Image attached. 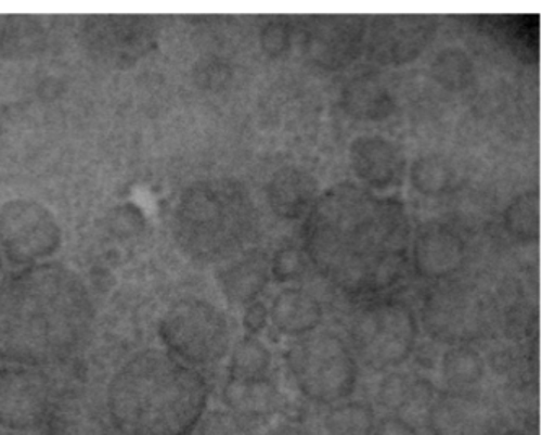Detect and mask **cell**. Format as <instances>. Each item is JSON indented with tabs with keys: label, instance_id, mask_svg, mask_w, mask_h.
<instances>
[{
	"label": "cell",
	"instance_id": "cell-34",
	"mask_svg": "<svg viewBox=\"0 0 555 435\" xmlns=\"http://www.w3.org/2000/svg\"><path fill=\"white\" fill-rule=\"evenodd\" d=\"M0 435H28V434H21V432L0 431Z\"/></svg>",
	"mask_w": 555,
	"mask_h": 435
},
{
	"label": "cell",
	"instance_id": "cell-1",
	"mask_svg": "<svg viewBox=\"0 0 555 435\" xmlns=\"http://www.w3.org/2000/svg\"><path fill=\"white\" fill-rule=\"evenodd\" d=\"M305 240L311 259L346 291H378L404 263L408 226L399 204L339 184L311 207Z\"/></svg>",
	"mask_w": 555,
	"mask_h": 435
},
{
	"label": "cell",
	"instance_id": "cell-2",
	"mask_svg": "<svg viewBox=\"0 0 555 435\" xmlns=\"http://www.w3.org/2000/svg\"><path fill=\"white\" fill-rule=\"evenodd\" d=\"M95 307L86 282L60 263L27 266L0 281V360L61 367L89 343Z\"/></svg>",
	"mask_w": 555,
	"mask_h": 435
},
{
	"label": "cell",
	"instance_id": "cell-29",
	"mask_svg": "<svg viewBox=\"0 0 555 435\" xmlns=\"http://www.w3.org/2000/svg\"><path fill=\"white\" fill-rule=\"evenodd\" d=\"M301 268H304V258L294 248H287L279 253L275 256L274 263H272V272H274L279 281H288V279L297 278Z\"/></svg>",
	"mask_w": 555,
	"mask_h": 435
},
{
	"label": "cell",
	"instance_id": "cell-6",
	"mask_svg": "<svg viewBox=\"0 0 555 435\" xmlns=\"http://www.w3.org/2000/svg\"><path fill=\"white\" fill-rule=\"evenodd\" d=\"M158 337L168 354L193 369L216 366L232 347L225 314L201 298L171 305L158 323Z\"/></svg>",
	"mask_w": 555,
	"mask_h": 435
},
{
	"label": "cell",
	"instance_id": "cell-30",
	"mask_svg": "<svg viewBox=\"0 0 555 435\" xmlns=\"http://www.w3.org/2000/svg\"><path fill=\"white\" fill-rule=\"evenodd\" d=\"M373 435H417L411 421L399 414H388L375 424Z\"/></svg>",
	"mask_w": 555,
	"mask_h": 435
},
{
	"label": "cell",
	"instance_id": "cell-22",
	"mask_svg": "<svg viewBox=\"0 0 555 435\" xmlns=\"http://www.w3.org/2000/svg\"><path fill=\"white\" fill-rule=\"evenodd\" d=\"M486 375V363L476 349L453 346L441 359V376L448 389H476Z\"/></svg>",
	"mask_w": 555,
	"mask_h": 435
},
{
	"label": "cell",
	"instance_id": "cell-19",
	"mask_svg": "<svg viewBox=\"0 0 555 435\" xmlns=\"http://www.w3.org/2000/svg\"><path fill=\"white\" fill-rule=\"evenodd\" d=\"M317 184L297 168L281 170L268 187V200L274 213L282 217H298L310 207Z\"/></svg>",
	"mask_w": 555,
	"mask_h": 435
},
{
	"label": "cell",
	"instance_id": "cell-36",
	"mask_svg": "<svg viewBox=\"0 0 555 435\" xmlns=\"http://www.w3.org/2000/svg\"><path fill=\"white\" fill-rule=\"evenodd\" d=\"M0 272H2V252H0Z\"/></svg>",
	"mask_w": 555,
	"mask_h": 435
},
{
	"label": "cell",
	"instance_id": "cell-33",
	"mask_svg": "<svg viewBox=\"0 0 555 435\" xmlns=\"http://www.w3.org/2000/svg\"><path fill=\"white\" fill-rule=\"evenodd\" d=\"M261 435H305L304 431L297 425L288 424V422H282V424L274 425V427L268 428L262 432Z\"/></svg>",
	"mask_w": 555,
	"mask_h": 435
},
{
	"label": "cell",
	"instance_id": "cell-26",
	"mask_svg": "<svg viewBox=\"0 0 555 435\" xmlns=\"http://www.w3.org/2000/svg\"><path fill=\"white\" fill-rule=\"evenodd\" d=\"M411 181L421 193H441L450 184L451 170L438 157H424L411 168Z\"/></svg>",
	"mask_w": 555,
	"mask_h": 435
},
{
	"label": "cell",
	"instance_id": "cell-13",
	"mask_svg": "<svg viewBox=\"0 0 555 435\" xmlns=\"http://www.w3.org/2000/svg\"><path fill=\"white\" fill-rule=\"evenodd\" d=\"M222 401L243 421L269 419L281 408V392L271 376L262 379H227Z\"/></svg>",
	"mask_w": 555,
	"mask_h": 435
},
{
	"label": "cell",
	"instance_id": "cell-32",
	"mask_svg": "<svg viewBox=\"0 0 555 435\" xmlns=\"http://www.w3.org/2000/svg\"><path fill=\"white\" fill-rule=\"evenodd\" d=\"M287 43V35L282 30L281 25H271V27L266 28L262 44H264L268 53H281V51H284V47Z\"/></svg>",
	"mask_w": 555,
	"mask_h": 435
},
{
	"label": "cell",
	"instance_id": "cell-31",
	"mask_svg": "<svg viewBox=\"0 0 555 435\" xmlns=\"http://www.w3.org/2000/svg\"><path fill=\"white\" fill-rule=\"evenodd\" d=\"M269 323V311L264 305L259 302H253L246 307L245 315H243V327L248 331L249 336L261 333Z\"/></svg>",
	"mask_w": 555,
	"mask_h": 435
},
{
	"label": "cell",
	"instance_id": "cell-5",
	"mask_svg": "<svg viewBox=\"0 0 555 435\" xmlns=\"http://www.w3.org/2000/svg\"><path fill=\"white\" fill-rule=\"evenodd\" d=\"M285 363L300 395L321 406H334L353 395L359 362L349 344L333 331L298 337L285 350Z\"/></svg>",
	"mask_w": 555,
	"mask_h": 435
},
{
	"label": "cell",
	"instance_id": "cell-12",
	"mask_svg": "<svg viewBox=\"0 0 555 435\" xmlns=\"http://www.w3.org/2000/svg\"><path fill=\"white\" fill-rule=\"evenodd\" d=\"M43 428L44 435H116L105 392L80 379L60 382Z\"/></svg>",
	"mask_w": 555,
	"mask_h": 435
},
{
	"label": "cell",
	"instance_id": "cell-3",
	"mask_svg": "<svg viewBox=\"0 0 555 435\" xmlns=\"http://www.w3.org/2000/svg\"><path fill=\"white\" fill-rule=\"evenodd\" d=\"M209 395L199 370L167 350L144 349L109 376L105 405L116 435H191Z\"/></svg>",
	"mask_w": 555,
	"mask_h": 435
},
{
	"label": "cell",
	"instance_id": "cell-21",
	"mask_svg": "<svg viewBox=\"0 0 555 435\" xmlns=\"http://www.w3.org/2000/svg\"><path fill=\"white\" fill-rule=\"evenodd\" d=\"M431 401L434 386L422 379H411L408 373L391 372L382 380L378 386V401L392 414L404 411L415 402Z\"/></svg>",
	"mask_w": 555,
	"mask_h": 435
},
{
	"label": "cell",
	"instance_id": "cell-4",
	"mask_svg": "<svg viewBox=\"0 0 555 435\" xmlns=\"http://www.w3.org/2000/svg\"><path fill=\"white\" fill-rule=\"evenodd\" d=\"M249 210L248 196L233 181H199L181 194L173 217L175 240L196 261H219L245 240Z\"/></svg>",
	"mask_w": 555,
	"mask_h": 435
},
{
	"label": "cell",
	"instance_id": "cell-11",
	"mask_svg": "<svg viewBox=\"0 0 555 435\" xmlns=\"http://www.w3.org/2000/svg\"><path fill=\"white\" fill-rule=\"evenodd\" d=\"M425 424L430 435H499L502 412L477 389H443L428 402Z\"/></svg>",
	"mask_w": 555,
	"mask_h": 435
},
{
	"label": "cell",
	"instance_id": "cell-24",
	"mask_svg": "<svg viewBox=\"0 0 555 435\" xmlns=\"http://www.w3.org/2000/svg\"><path fill=\"white\" fill-rule=\"evenodd\" d=\"M271 350L256 336H245L230 353L229 376L232 379H262L269 376Z\"/></svg>",
	"mask_w": 555,
	"mask_h": 435
},
{
	"label": "cell",
	"instance_id": "cell-7",
	"mask_svg": "<svg viewBox=\"0 0 555 435\" xmlns=\"http://www.w3.org/2000/svg\"><path fill=\"white\" fill-rule=\"evenodd\" d=\"M417 333V321L405 305H373L353 321L350 349L366 369L386 372L411 357Z\"/></svg>",
	"mask_w": 555,
	"mask_h": 435
},
{
	"label": "cell",
	"instance_id": "cell-16",
	"mask_svg": "<svg viewBox=\"0 0 555 435\" xmlns=\"http://www.w3.org/2000/svg\"><path fill=\"white\" fill-rule=\"evenodd\" d=\"M463 250V243L451 230L428 227L415 240V266L428 278H443L461 265Z\"/></svg>",
	"mask_w": 555,
	"mask_h": 435
},
{
	"label": "cell",
	"instance_id": "cell-28",
	"mask_svg": "<svg viewBox=\"0 0 555 435\" xmlns=\"http://www.w3.org/2000/svg\"><path fill=\"white\" fill-rule=\"evenodd\" d=\"M469 71L470 64L467 63L466 56L457 51H443L434 63V73L438 82L444 84L450 89L464 86Z\"/></svg>",
	"mask_w": 555,
	"mask_h": 435
},
{
	"label": "cell",
	"instance_id": "cell-27",
	"mask_svg": "<svg viewBox=\"0 0 555 435\" xmlns=\"http://www.w3.org/2000/svg\"><path fill=\"white\" fill-rule=\"evenodd\" d=\"M197 435H251V431L246 421L229 409H212L201 419Z\"/></svg>",
	"mask_w": 555,
	"mask_h": 435
},
{
	"label": "cell",
	"instance_id": "cell-8",
	"mask_svg": "<svg viewBox=\"0 0 555 435\" xmlns=\"http://www.w3.org/2000/svg\"><path fill=\"white\" fill-rule=\"evenodd\" d=\"M80 44L95 63L129 69L158 43V24L151 15H89L80 22Z\"/></svg>",
	"mask_w": 555,
	"mask_h": 435
},
{
	"label": "cell",
	"instance_id": "cell-25",
	"mask_svg": "<svg viewBox=\"0 0 555 435\" xmlns=\"http://www.w3.org/2000/svg\"><path fill=\"white\" fill-rule=\"evenodd\" d=\"M506 227L513 235L522 240L538 239L539 197L535 193H525L516 197L505 214Z\"/></svg>",
	"mask_w": 555,
	"mask_h": 435
},
{
	"label": "cell",
	"instance_id": "cell-9",
	"mask_svg": "<svg viewBox=\"0 0 555 435\" xmlns=\"http://www.w3.org/2000/svg\"><path fill=\"white\" fill-rule=\"evenodd\" d=\"M61 242L60 222L38 201L21 197L0 207V252L14 265H40L60 250Z\"/></svg>",
	"mask_w": 555,
	"mask_h": 435
},
{
	"label": "cell",
	"instance_id": "cell-35",
	"mask_svg": "<svg viewBox=\"0 0 555 435\" xmlns=\"http://www.w3.org/2000/svg\"><path fill=\"white\" fill-rule=\"evenodd\" d=\"M502 435H525V434H521V432L509 431V432H505V434H502Z\"/></svg>",
	"mask_w": 555,
	"mask_h": 435
},
{
	"label": "cell",
	"instance_id": "cell-17",
	"mask_svg": "<svg viewBox=\"0 0 555 435\" xmlns=\"http://www.w3.org/2000/svg\"><path fill=\"white\" fill-rule=\"evenodd\" d=\"M428 30L430 27L424 18H386L385 24L378 27V34L373 41L378 48V56H385V61L395 60L396 63H402L417 56L422 47L427 44L425 40Z\"/></svg>",
	"mask_w": 555,
	"mask_h": 435
},
{
	"label": "cell",
	"instance_id": "cell-20",
	"mask_svg": "<svg viewBox=\"0 0 555 435\" xmlns=\"http://www.w3.org/2000/svg\"><path fill=\"white\" fill-rule=\"evenodd\" d=\"M268 282L264 265L256 258L233 263L222 272V291L232 304L246 305L256 302Z\"/></svg>",
	"mask_w": 555,
	"mask_h": 435
},
{
	"label": "cell",
	"instance_id": "cell-14",
	"mask_svg": "<svg viewBox=\"0 0 555 435\" xmlns=\"http://www.w3.org/2000/svg\"><path fill=\"white\" fill-rule=\"evenodd\" d=\"M268 311L275 330L295 340L314 333L323 321L320 302L301 289H285L275 295Z\"/></svg>",
	"mask_w": 555,
	"mask_h": 435
},
{
	"label": "cell",
	"instance_id": "cell-15",
	"mask_svg": "<svg viewBox=\"0 0 555 435\" xmlns=\"http://www.w3.org/2000/svg\"><path fill=\"white\" fill-rule=\"evenodd\" d=\"M399 154L391 142L383 138L365 136L350 148V162L360 180L370 187H388L401 171Z\"/></svg>",
	"mask_w": 555,
	"mask_h": 435
},
{
	"label": "cell",
	"instance_id": "cell-18",
	"mask_svg": "<svg viewBox=\"0 0 555 435\" xmlns=\"http://www.w3.org/2000/svg\"><path fill=\"white\" fill-rule=\"evenodd\" d=\"M48 35L40 18L9 15L0 25V53L8 60H31L43 53Z\"/></svg>",
	"mask_w": 555,
	"mask_h": 435
},
{
	"label": "cell",
	"instance_id": "cell-23",
	"mask_svg": "<svg viewBox=\"0 0 555 435\" xmlns=\"http://www.w3.org/2000/svg\"><path fill=\"white\" fill-rule=\"evenodd\" d=\"M376 414L365 401H343L331 406L323 425L330 435H373Z\"/></svg>",
	"mask_w": 555,
	"mask_h": 435
},
{
	"label": "cell",
	"instance_id": "cell-10",
	"mask_svg": "<svg viewBox=\"0 0 555 435\" xmlns=\"http://www.w3.org/2000/svg\"><path fill=\"white\" fill-rule=\"evenodd\" d=\"M60 380L48 369L5 366L0 369V428L8 432L43 427Z\"/></svg>",
	"mask_w": 555,
	"mask_h": 435
}]
</instances>
